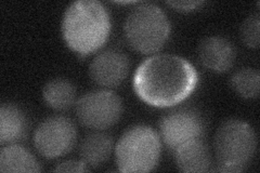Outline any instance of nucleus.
Masks as SVG:
<instances>
[{
    "label": "nucleus",
    "instance_id": "1",
    "mask_svg": "<svg viewBox=\"0 0 260 173\" xmlns=\"http://www.w3.org/2000/svg\"><path fill=\"white\" fill-rule=\"evenodd\" d=\"M198 81V72L188 60L161 53L150 56L139 65L134 76V89L149 105L168 107L185 100Z\"/></svg>",
    "mask_w": 260,
    "mask_h": 173
},
{
    "label": "nucleus",
    "instance_id": "2",
    "mask_svg": "<svg viewBox=\"0 0 260 173\" xmlns=\"http://www.w3.org/2000/svg\"><path fill=\"white\" fill-rule=\"evenodd\" d=\"M111 31L110 14L100 2L79 0L71 4L62 20L67 45L79 54L92 53L105 44Z\"/></svg>",
    "mask_w": 260,
    "mask_h": 173
},
{
    "label": "nucleus",
    "instance_id": "3",
    "mask_svg": "<svg viewBox=\"0 0 260 173\" xmlns=\"http://www.w3.org/2000/svg\"><path fill=\"white\" fill-rule=\"evenodd\" d=\"M257 147L254 129L240 119H229L218 128L214 150L220 172H242L253 159Z\"/></svg>",
    "mask_w": 260,
    "mask_h": 173
},
{
    "label": "nucleus",
    "instance_id": "4",
    "mask_svg": "<svg viewBox=\"0 0 260 173\" xmlns=\"http://www.w3.org/2000/svg\"><path fill=\"white\" fill-rule=\"evenodd\" d=\"M126 39L136 51L152 54L164 47L170 34L167 15L154 4H140L125 21Z\"/></svg>",
    "mask_w": 260,
    "mask_h": 173
},
{
    "label": "nucleus",
    "instance_id": "5",
    "mask_svg": "<svg viewBox=\"0 0 260 173\" xmlns=\"http://www.w3.org/2000/svg\"><path fill=\"white\" fill-rule=\"evenodd\" d=\"M160 140L156 131L138 125L125 131L115 148V158L120 172H149L157 166Z\"/></svg>",
    "mask_w": 260,
    "mask_h": 173
},
{
    "label": "nucleus",
    "instance_id": "6",
    "mask_svg": "<svg viewBox=\"0 0 260 173\" xmlns=\"http://www.w3.org/2000/svg\"><path fill=\"white\" fill-rule=\"evenodd\" d=\"M78 121L86 128L104 130L118 121L123 114L120 97L110 90L84 94L75 104Z\"/></svg>",
    "mask_w": 260,
    "mask_h": 173
},
{
    "label": "nucleus",
    "instance_id": "7",
    "mask_svg": "<svg viewBox=\"0 0 260 173\" xmlns=\"http://www.w3.org/2000/svg\"><path fill=\"white\" fill-rule=\"evenodd\" d=\"M76 137L74 122L65 116H52L39 123L34 133V145L45 158L55 159L72 150Z\"/></svg>",
    "mask_w": 260,
    "mask_h": 173
},
{
    "label": "nucleus",
    "instance_id": "8",
    "mask_svg": "<svg viewBox=\"0 0 260 173\" xmlns=\"http://www.w3.org/2000/svg\"><path fill=\"white\" fill-rule=\"evenodd\" d=\"M204 131V123L199 115L191 110H177L161 118L159 132L162 142L170 150L199 139Z\"/></svg>",
    "mask_w": 260,
    "mask_h": 173
},
{
    "label": "nucleus",
    "instance_id": "9",
    "mask_svg": "<svg viewBox=\"0 0 260 173\" xmlns=\"http://www.w3.org/2000/svg\"><path fill=\"white\" fill-rule=\"evenodd\" d=\"M130 63L125 53L110 49L95 55L89 66V74L96 85L114 88L126 79Z\"/></svg>",
    "mask_w": 260,
    "mask_h": 173
},
{
    "label": "nucleus",
    "instance_id": "10",
    "mask_svg": "<svg viewBox=\"0 0 260 173\" xmlns=\"http://www.w3.org/2000/svg\"><path fill=\"white\" fill-rule=\"evenodd\" d=\"M198 54L203 66L216 73L229 71L237 56L233 45L220 36H209L203 39L199 46Z\"/></svg>",
    "mask_w": 260,
    "mask_h": 173
},
{
    "label": "nucleus",
    "instance_id": "11",
    "mask_svg": "<svg viewBox=\"0 0 260 173\" xmlns=\"http://www.w3.org/2000/svg\"><path fill=\"white\" fill-rule=\"evenodd\" d=\"M176 163L182 172H206L210 170L211 157L207 145L195 139L176 150Z\"/></svg>",
    "mask_w": 260,
    "mask_h": 173
},
{
    "label": "nucleus",
    "instance_id": "12",
    "mask_svg": "<svg viewBox=\"0 0 260 173\" xmlns=\"http://www.w3.org/2000/svg\"><path fill=\"white\" fill-rule=\"evenodd\" d=\"M113 151V139L104 132H92L85 136L79 154L88 167L98 168L107 162Z\"/></svg>",
    "mask_w": 260,
    "mask_h": 173
},
{
    "label": "nucleus",
    "instance_id": "13",
    "mask_svg": "<svg viewBox=\"0 0 260 173\" xmlns=\"http://www.w3.org/2000/svg\"><path fill=\"white\" fill-rule=\"evenodd\" d=\"M26 129V117L19 107L3 104L0 109V143L6 145L20 141L25 135Z\"/></svg>",
    "mask_w": 260,
    "mask_h": 173
},
{
    "label": "nucleus",
    "instance_id": "14",
    "mask_svg": "<svg viewBox=\"0 0 260 173\" xmlns=\"http://www.w3.org/2000/svg\"><path fill=\"white\" fill-rule=\"evenodd\" d=\"M2 172H39L42 171L37 159L23 146L9 144L0 152Z\"/></svg>",
    "mask_w": 260,
    "mask_h": 173
},
{
    "label": "nucleus",
    "instance_id": "15",
    "mask_svg": "<svg viewBox=\"0 0 260 173\" xmlns=\"http://www.w3.org/2000/svg\"><path fill=\"white\" fill-rule=\"evenodd\" d=\"M46 104L52 110H69L75 103L76 89L68 79L55 78L48 81L43 89Z\"/></svg>",
    "mask_w": 260,
    "mask_h": 173
},
{
    "label": "nucleus",
    "instance_id": "16",
    "mask_svg": "<svg viewBox=\"0 0 260 173\" xmlns=\"http://www.w3.org/2000/svg\"><path fill=\"white\" fill-rule=\"evenodd\" d=\"M259 72L254 68H242L234 74L231 79L233 89L245 98H256L259 95Z\"/></svg>",
    "mask_w": 260,
    "mask_h": 173
},
{
    "label": "nucleus",
    "instance_id": "17",
    "mask_svg": "<svg viewBox=\"0 0 260 173\" xmlns=\"http://www.w3.org/2000/svg\"><path fill=\"white\" fill-rule=\"evenodd\" d=\"M259 13H254L249 15L248 18L243 22L240 30V35L243 43L248 48L257 49L259 47Z\"/></svg>",
    "mask_w": 260,
    "mask_h": 173
},
{
    "label": "nucleus",
    "instance_id": "18",
    "mask_svg": "<svg viewBox=\"0 0 260 173\" xmlns=\"http://www.w3.org/2000/svg\"><path fill=\"white\" fill-rule=\"evenodd\" d=\"M55 172H87L89 168L83 160H68L63 161L53 169Z\"/></svg>",
    "mask_w": 260,
    "mask_h": 173
},
{
    "label": "nucleus",
    "instance_id": "19",
    "mask_svg": "<svg viewBox=\"0 0 260 173\" xmlns=\"http://www.w3.org/2000/svg\"><path fill=\"white\" fill-rule=\"evenodd\" d=\"M204 4L203 2H193V0H185V2H167V5L170 6L179 12H192L198 10L201 6Z\"/></svg>",
    "mask_w": 260,
    "mask_h": 173
}]
</instances>
